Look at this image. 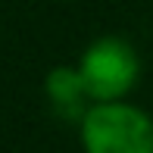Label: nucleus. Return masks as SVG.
Returning a JSON list of instances; mask_svg holds the SVG:
<instances>
[{"mask_svg": "<svg viewBox=\"0 0 153 153\" xmlns=\"http://www.w3.org/2000/svg\"><path fill=\"white\" fill-rule=\"evenodd\" d=\"M88 97L97 103H116L137 78V53L122 38H97L78 66Z\"/></svg>", "mask_w": 153, "mask_h": 153, "instance_id": "nucleus-2", "label": "nucleus"}, {"mask_svg": "<svg viewBox=\"0 0 153 153\" xmlns=\"http://www.w3.org/2000/svg\"><path fill=\"white\" fill-rule=\"evenodd\" d=\"M47 94H50L53 106L59 113H78V103L81 97H88V88H85V78H81L78 69H69V66H56L44 81Z\"/></svg>", "mask_w": 153, "mask_h": 153, "instance_id": "nucleus-3", "label": "nucleus"}, {"mask_svg": "<svg viewBox=\"0 0 153 153\" xmlns=\"http://www.w3.org/2000/svg\"><path fill=\"white\" fill-rule=\"evenodd\" d=\"M88 153H153V119L131 103H97L81 116Z\"/></svg>", "mask_w": 153, "mask_h": 153, "instance_id": "nucleus-1", "label": "nucleus"}]
</instances>
